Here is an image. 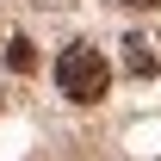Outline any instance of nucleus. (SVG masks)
<instances>
[{"mask_svg": "<svg viewBox=\"0 0 161 161\" xmlns=\"http://www.w3.org/2000/svg\"><path fill=\"white\" fill-rule=\"evenodd\" d=\"M124 68H130V75H161V43L142 37V31H130V37H124Z\"/></svg>", "mask_w": 161, "mask_h": 161, "instance_id": "2", "label": "nucleus"}, {"mask_svg": "<svg viewBox=\"0 0 161 161\" xmlns=\"http://www.w3.org/2000/svg\"><path fill=\"white\" fill-rule=\"evenodd\" d=\"M112 6H130V13H149V6H161V0H112Z\"/></svg>", "mask_w": 161, "mask_h": 161, "instance_id": "4", "label": "nucleus"}, {"mask_svg": "<svg viewBox=\"0 0 161 161\" xmlns=\"http://www.w3.org/2000/svg\"><path fill=\"white\" fill-rule=\"evenodd\" d=\"M56 87H62V99L93 105V99H105V87H112V68H105V56L93 50V43H68V50L56 56Z\"/></svg>", "mask_w": 161, "mask_h": 161, "instance_id": "1", "label": "nucleus"}, {"mask_svg": "<svg viewBox=\"0 0 161 161\" xmlns=\"http://www.w3.org/2000/svg\"><path fill=\"white\" fill-rule=\"evenodd\" d=\"M6 62H13L19 75H25V68H37V56H31V43H25V37H13V43H6Z\"/></svg>", "mask_w": 161, "mask_h": 161, "instance_id": "3", "label": "nucleus"}]
</instances>
